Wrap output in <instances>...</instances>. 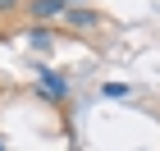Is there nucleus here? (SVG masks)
<instances>
[{
  "mask_svg": "<svg viewBox=\"0 0 160 151\" xmlns=\"http://www.w3.org/2000/svg\"><path fill=\"white\" fill-rule=\"evenodd\" d=\"M37 83H41V92H46L50 101H64V96H69V83H64L55 69H41V73H37Z\"/></svg>",
  "mask_w": 160,
  "mask_h": 151,
  "instance_id": "1",
  "label": "nucleus"
},
{
  "mask_svg": "<svg viewBox=\"0 0 160 151\" xmlns=\"http://www.w3.org/2000/svg\"><path fill=\"white\" fill-rule=\"evenodd\" d=\"M64 18H69L73 28H96V18H101V14H92V9H82V5H78V9H69Z\"/></svg>",
  "mask_w": 160,
  "mask_h": 151,
  "instance_id": "3",
  "label": "nucleus"
},
{
  "mask_svg": "<svg viewBox=\"0 0 160 151\" xmlns=\"http://www.w3.org/2000/svg\"><path fill=\"white\" fill-rule=\"evenodd\" d=\"M32 14H37V18H64L69 5H64V0H32Z\"/></svg>",
  "mask_w": 160,
  "mask_h": 151,
  "instance_id": "2",
  "label": "nucleus"
},
{
  "mask_svg": "<svg viewBox=\"0 0 160 151\" xmlns=\"http://www.w3.org/2000/svg\"><path fill=\"white\" fill-rule=\"evenodd\" d=\"M105 96H114V101L128 96V83H105Z\"/></svg>",
  "mask_w": 160,
  "mask_h": 151,
  "instance_id": "4",
  "label": "nucleus"
},
{
  "mask_svg": "<svg viewBox=\"0 0 160 151\" xmlns=\"http://www.w3.org/2000/svg\"><path fill=\"white\" fill-rule=\"evenodd\" d=\"M64 5H82V0H64Z\"/></svg>",
  "mask_w": 160,
  "mask_h": 151,
  "instance_id": "5",
  "label": "nucleus"
}]
</instances>
